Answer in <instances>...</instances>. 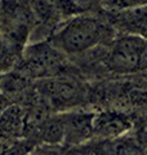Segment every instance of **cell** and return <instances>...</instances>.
Segmentation results:
<instances>
[{
    "label": "cell",
    "mask_w": 147,
    "mask_h": 155,
    "mask_svg": "<svg viewBox=\"0 0 147 155\" xmlns=\"http://www.w3.org/2000/svg\"><path fill=\"white\" fill-rule=\"evenodd\" d=\"M112 25L94 14H77L66 21L48 39L51 44L67 57L77 56L109 40Z\"/></svg>",
    "instance_id": "1"
},
{
    "label": "cell",
    "mask_w": 147,
    "mask_h": 155,
    "mask_svg": "<svg viewBox=\"0 0 147 155\" xmlns=\"http://www.w3.org/2000/svg\"><path fill=\"white\" fill-rule=\"evenodd\" d=\"M66 54L53 47L48 40L27 44L22 57L13 70H17L34 81L66 75L71 69Z\"/></svg>",
    "instance_id": "2"
},
{
    "label": "cell",
    "mask_w": 147,
    "mask_h": 155,
    "mask_svg": "<svg viewBox=\"0 0 147 155\" xmlns=\"http://www.w3.org/2000/svg\"><path fill=\"white\" fill-rule=\"evenodd\" d=\"M34 26L28 0H0V40L4 44L23 52Z\"/></svg>",
    "instance_id": "3"
},
{
    "label": "cell",
    "mask_w": 147,
    "mask_h": 155,
    "mask_svg": "<svg viewBox=\"0 0 147 155\" xmlns=\"http://www.w3.org/2000/svg\"><path fill=\"white\" fill-rule=\"evenodd\" d=\"M107 67L116 74L147 71V39L136 34H121L111 41Z\"/></svg>",
    "instance_id": "4"
},
{
    "label": "cell",
    "mask_w": 147,
    "mask_h": 155,
    "mask_svg": "<svg viewBox=\"0 0 147 155\" xmlns=\"http://www.w3.org/2000/svg\"><path fill=\"white\" fill-rule=\"evenodd\" d=\"M35 87L52 111L76 106L84 96L80 84L67 75L36 80Z\"/></svg>",
    "instance_id": "5"
},
{
    "label": "cell",
    "mask_w": 147,
    "mask_h": 155,
    "mask_svg": "<svg viewBox=\"0 0 147 155\" xmlns=\"http://www.w3.org/2000/svg\"><path fill=\"white\" fill-rule=\"evenodd\" d=\"M61 116L63 123V142L66 145L76 146L93 137V113L66 111Z\"/></svg>",
    "instance_id": "6"
},
{
    "label": "cell",
    "mask_w": 147,
    "mask_h": 155,
    "mask_svg": "<svg viewBox=\"0 0 147 155\" xmlns=\"http://www.w3.org/2000/svg\"><path fill=\"white\" fill-rule=\"evenodd\" d=\"M130 128V119L121 113L101 111L98 114H94L93 137L100 140H116L122 137Z\"/></svg>",
    "instance_id": "7"
},
{
    "label": "cell",
    "mask_w": 147,
    "mask_h": 155,
    "mask_svg": "<svg viewBox=\"0 0 147 155\" xmlns=\"http://www.w3.org/2000/svg\"><path fill=\"white\" fill-rule=\"evenodd\" d=\"M26 133V113L18 105L12 104L0 115V141L12 142L24 138Z\"/></svg>",
    "instance_id": "8"
},
{
    "label": "cell",
    "mask_w": 147,
    "mask_h": 155,
    "mask_svg": "<svg viewBox=\"0 0 147 155\" xmlns=\"http://www.w3.org/2000/svg\"><path fill=\"white\" fill-rule=\"evenodd\" d=\"M110 23L119 27L122 34H136L147 39V5L110 13Z\"/></svg>",
    "instance_id": "9"
},
{
    "label": "cell",
    "mask_w": 147,
    "mask_h": 155,
    "mask_svg": "<svg viewBox=\"0 0 147 155\" xmlns=\"http://www.w3.org/2000/svg\"><path fill=\"white\" fill-rule=\"evenodd\" d=\"M36 146L38 143L32 141V140L28 138L16 140V141L8 142L5 145L3 155H28Z\"/></svg>",
    "instance_id": "10"
},
{
    "label": "cell",
    "mask_w": 147,
    "mask_h": 155,
    "mask_svg": "<svg viewBox=\"0 0 147 155\" xmlns=\"http://www.w3.org/2000/svg\"><path fill=\"white\" fill-rule=\"evenodd\" d=\"M101 5L107 12L116 13L120 11H125V9L147 5V0H102Z\"/></svg>",
    "instance_id": "11"
},
{
    "label": "cell",
    "mask_w": 147,
    "mask_h": 155,
    "mask_svg": "<svg viewBox=\"0 0 147 155\" xmlns=\"http://www.w3.org/2000/svg\"><path fill=\"white\" fill-rule=\"evenodd\" d=\"M28 155H61V151L54 147V145H44V146L38 145Z\"/></svg>",
    "instance_id": "12"
},
{
    "label": "cell",
    "mask_w": 147,
    "mask_h": 155,
    "mask_svg": "<svg viewBox=\"0 0 147 155\" xmlns=\"http://www.w3.org/2000/svg\"><path fill=\"white\" fill-rule=\"evenodd\" d=\"M11 105H12L11 101H9L3 93H0V115H2V114H3V111L5 110L8 106H11Z\"/></svg>",
    "instance_id": "13"
},
{
    "label": "cell",
    "mask_w": 147,
    "mask_h": 155,
    "mask_svg": "<svg viewBox=\"0 0 147 155\" xmlns=\"http://www.w3.org/2000/svg\"><path fill=\"white\" fill-rule=\"evenodd\" d=\"M5 142H2L0 141V155H3V151H4V149H5Z\"/></svg>",
    "instance_id": "14"
}]
</instances>
